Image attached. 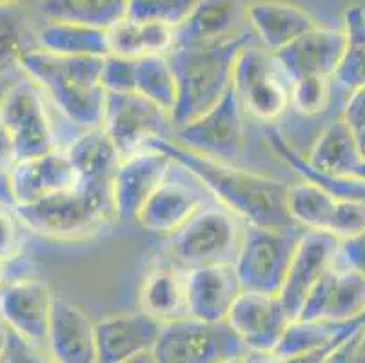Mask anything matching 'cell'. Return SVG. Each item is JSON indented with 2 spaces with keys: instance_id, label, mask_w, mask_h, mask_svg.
<instances>
[{
  "instance_id": "6da1fadb",
  "label": "cell",
  "mask_w": 365,
  "mask_h": 363,
  "mask_svg": "<svg viewBox=\"0 0 365 363\" xmlns=\"http://www.w3.org/2000/svg\"><path fill=\"white\" fill-rule=\"evenodd\" d=\"M148 145L168 153L218 200V204L235 213L245 224L282 231H305L291 218L287 209L289 185L280 180L207 158L171 138H155Z\"/></svg>"
},
{
  "instance_id": "7a4b0ae2",
  "label": "cell",
  "mask_w": 365,
  "mask_h": 363,
  "mask_svg": "<svg viewBox=\"0 0 365 363\" xmlns=\"http://www.w3.org/2000/svg\"><path fill=\"white\" fill-rule=\"evenodd\" d=\"M253 40L245 31L217 44L173 46L165 53L177 84V100L171 111L173 131L193 122L224 98L233 84L235 60Z\"/></svg>"
},
{
  "instance_id": "3957f363",
  "label": "cell",
  "mask_w": 365,
  "mask_h": 363,
  "mask_svg": "<svg viewBox=\"0 0 365 363\" xmlns=\"http://www.w3.org/2000/svg\"><path fill=\"white\" fill-rule=\"evenodd\" d=\"M102 60L104 56H68L31 48L21 55L19 68L73 124L91 129L102 126L104 118Z\"/></svg>"
},
{
  "instance_id": "277c9868",
  "label": "cell",
  "mask_w": 365,
  "mask_h": 363,
  "mask_svg": "<svg viewBox=\"0 0 365 363\" xmlns=\"http://www.w3.org/2000/svg\"><path fill=\"white\" fill-rule=\"evenodd\" d=\"M19 222L31 232L53 240H84L104 231L115 216L113 196L73 185L46 198L15 204Z\"/></svg>"
},
{
  "instance_id": "5b68a950",
  "label": "cell",
  "mask_w": 365,
  "mask_h": 363,
  "mask_svg": "<svg viewBox=\"0 0 365 363\" xmlns=\"http://www.w3.org/2000/svg\"><path fill=\"white\" fill-rule=\"evenodd\" d=\"M244 225L245 222L224 205H204L171 232L165 247L168 265L189 272L209 265L235 264Z\"/></svg>"
},
{
  "instance_id": "8992f818",
  "label": "cell",
  "mask_w": 365,
  "mask_h": 363,
  "mask_svg": "<svg viewBox=\"0 0 365 363\" xmlns=\"http://www.w3.org/2000/svg\"><path fill=\"white\" fill-rule=\"evenodd\" d=\"M291 84L277 55L260 42L253 40L240 49L231 88L244 113L265 122L278 118L291 106Z\"/></svg>"
},
{
  "instance_id": "52a82bcc",
  "label": "cell",
  "mask_w": 365,
  "mask_h": 363,
  "mask_svg": "<svg viewBox=\"0 0 365 363\" xmlns=\"http://www.w3.org/2000/svg\"><path fill=\"white\" fill-rule=\"evenodd\" d=\"M302 235L304 231L245 224L233 264L242 291L278 296Z\"/></svg>"
},
{
  "instance_id": "ba28073f",
  "label": "cell",
  "mask_w": 365,
  "mask_h": 363,
  "mask_svg": "<svg viewBox=\"0 0 365 363\" xmlns=\"http://www.w3.org/2000/svg\"><path fill=\"white\" fill-rule=\"evenodd\" d=\"M151 354L155 363H220L249 352L227 319L204 322L184 316L162 325Z\"/></svg>"
},
{
  "instance_id": "9c48e42d",
  "label": "cell",
  "mask_w": 365,
  "mask_h": 363,
  "mask_svg": "<svg viewBox=\"0 0 365 363\" xmlns=\"http://www.w3.org/2000/svg\"><path fill=\"white\" fill-rule=\"evenodd\" d=\"M42 95V89L24 75L9 84L0 98V122L11 135L19 160L58 149Z\"/></svg>"
},
{
  "instance_id": "30bf717a",
  "label": "cell",
  "mask_w": 365,
  "mask_h": 363,
  "mask_svg": "<svg viewBox=\"0 0 365 363\" xmlns=\"http://www.w3.org/2000/svg\"><path fill=\"white\" fill-rule=\"evenodd\" d=\"M102 128L117 149L128 158L155 138H168L173 133L171 115L138 93H106Z\"/></svg>"
},
{
  "instance_id": "8fae6325",
  "label": "cell",
  "mask_w": 365,
  "mask_h": 363,
  "mask_svg": "<svg viewBox=\"0 0 365 363\" xmlns=\"http://www.w3.org/2000/svg\"><path fill=\"white\" fill-rule=\"evenodd\" d=\"M168 138L207 158L220 162L237 158L244 145V109L233 88L217 106L184 128L173 131Z\"/></svg>"
},
{
  "instance_id": "7c38bea8",
  "label": "cell",
  "mask_w": 365,
  "mask_h": 363,
  "mask_svg": "<svg viewBox=\"0 0 365 363\" xmlns=\"http://www.w3.org/2000/svg\"><path fill=\"white\" fill-rule=\"evenodd\" d=\"M297 319L349 324L365 322V276L334 262L318 284L311 289Z\"/></svg>"
},
{
  "instance_id": "4fadbf2b",
  "label": "cell",
  "mask_w": 365,
  "mask_h": 363,
  "mask_svg": "<svg viewBox=\"0 0 365 363\" xmlns=\"http://www.w3.org/2000/svg\"><path fill=\"white\" fill-rule=\"evenodd\" d=\"M175 160L157 148L140 149L122 158L113 178V204L118 220H137L149 196L165 180Z\"/></svg>"
},
{
  "instance_id": "5bb4252c",
  "label": "cell",
  "mask_w": 365,
  "mask_h": 363,
  "mask_svg": "<svg viewBox=\"0 0 365 363\" xmlns=\"http://www.w3.org/2000/svg\"><path fill=\"white\" fill-rule=\"evenodd\" d=\"M173 168L138 215L137 222L145 231L171 235L207 205V196H211L207 189L180 164V175L173 176Z\"/></svg>"
},
{
  "instance_id": "9a60e30c",
  "label": "cell",
  "mask_w": 365,
  "mask_h": 363,
  "mask_svg": "<svg viewBox=\"0 0 365 363\" xmlns=\"http://www.w3.org/2000/svg\"><path fill=\"white\" fill-rule=\"evenodd\" d=\"M53 295L35 278H15L0 285V322L6 329L36 345H44Z\"/></svg>"
},
{
  "instance_id": "2e32d148",
  "label": "cell",
  "mask_w": 365,
  "mask_h": 363,
  "mask_svg": "<svg viewBox=\"0 0 365 363\" xmlns=\"http://www.w3.org/2000/svg\"><path fill=\"white\" fill-rule=\"evenodd\" d=\"M338 256V238L329 232L304 231L297 245L289 271L278 298L291 319H297L305 298L318 280L334 265Z\"/></svg>"
},
{
  "instance_id": "e0dca14e",
  "label": "cell",
  "mask_w": 365,
  "mask_h": 363,
  "mask_svg": "<svg viewBox=\"0 0 365 363\" xmlns=\"http://www.w3.org/2000/svg\"><path fill=\"white\" fill-rule=\"evenodd\" d=\"M227 324L247 352L271 354L291 324V316L277 295L244 291L229 312Z\"/></svg>"
},
{
  "instance_id": "ac0fdd59",
  "label": "cell",
  "mask_w": 365,
  "mask_h": 363,
  "mask_svg": "<svg viewBox=\"0 0 365 363\" xmlns=\"http://www.w3.org/2000/svg\"><path fill=\"white\" fill-rule=\"evenodd\" d=\"M162 322L145 311L108 316L95 324L98 363H128L151 352L162 331Z\"/></svg>"
},
{
  "instance_id": "d6986e66",
  "label": "cell",
  "mask_w": 365,
  "mask_h": 363,
  "mask_svg": "<svg viewBox=\"0 0 365 363\" xmlns=\"http://www.w3.org/2000/svg\"><path fill=\"white\" fill-rule=\"evenodd\" d=\"M345 49V33L340 29L313 28L291 44L274 51L291 82L300 78L333 80Z\"/></svg>"
},
{
  "instance_id": "ffe728a7",
  "label": "cell",
  "mask_w": 365,
  "mask_h": 363,
  "mask_svg": "<svg viewBox=\"0 0 365 363\" xmlns=\"http://www.w3.org/2000/svg\"><path fill=\"white\" fill-rule=\"evenodd\" d=\"M46 349L56 363H98L95 322L78 305L53 296Z\"/></svg>"
},
{
  "instance_id": "44dd1931",
  "label": "cell",
  "mask_w": 365,
  "mask_h": 363,
  "mask_svg": "<svg viewBox=\"0 0 365 363\" xmlns=\"http://www.w3.org/2000/svg\"><path fill=\"white\" fill-rule=\"evenodd\" d=\"M184 275L187 316L204 322H225L244 292L233 264L209 265Z\"/></svg>"
},
{
  "instance_id": "7402d4cb",
  "label": "cell",
  "mask_w": 365,
  "mask_h": 363,
  "mask_svg": "<svg viewBox=\"0 0 365 363\" xmlns=\"http://www.w3.org/2000/svg\"><path fill=\"white\" fill-rule=\"evenodd\" d=\"M9 176L15 204L36 202L76 184L75 168L68 153L61 148L35 158L19 160Z\"/></svg>"
},
{
  "instance_id": "603a6c76",
  "label": "cell",
  "mask_w": 365,
  "mask_h": 363,
  "mask_svg": "<svg viewBox=\"0 0 365 363\" xmlns=\"http://www.w3.org/2000/svg\"><path fill=\"white\" fill-rule=\"evenodd\" d=\"M247 20L240 0H198L187 19L173 29V46H205L245 33L240 24Z\"/></svg>"
},
{
  "instance_id": "cb8c5ba5",
  "label": "cell",
  "mask_w": 365,
  "mask_h": 363,
  "mask_svg": "<svg viewBox=\"0 0 365 363\" xmlns=\"http://www.w3.org/2000/svg\"><path fill=\"white\" fill-rule=\"evenodd\" d=\"M66 153L75 168L76 185L113 196V178L120 156L102 126L86 129Z\"/></svg>"
},
{
  "instance_id": "d4e9b609",
  "label": "cell",
  "mask_w": 365,
  "mask_h": 363,
  "mask_svg": "<svg viewBox=\"0 0 365 363\" xmlns=\"http://www.w3.org/2000/svg\"><path fill=\"white\" fill-rule=\"evenodd\" d=\"M245 16L258 42L273 53L317 28V20L311 13L278 0H255L245 8Z\"/></svg>"
},
{
  "instance_id": "484cf974",
  "label": "cell",
  "mask_w": 365,
  "mask_h": 363,
  "mask_svg": "<svg viewBox=\"0 0 365 363\" xmlns=\"http://www.w3.org/2000/svg\"><path fill=\"white\" fill-rule=\"evenodd\" d=\"M265 140H267L269 148L274 153V156L280 158L291 171L297 173L304 182H309V184L324 189V191L336 196V198L365 200L364 180L356 178V176H338L318 171V169H314L313 165L305 160V156H302L300 153L285 140V136L282 135L277 128L265 129Z\"/></svg>"
},
{
  "instance_id": "4316f807",
  "label": "cell",
  "mask_w": 365,
  "mask_h": 363,
  "mask_svg": "<svg viewBox=\"0 0 365 363\" xmlns=\"http://www.w3.org/2000/svg\"><path fill=\"white\" fill-rule=\"evenodd\" d=\"M305 160L322 173L354 176L358 165L364 162V156L344 118H338L320 133Z\"/></svg>"
},
{
  "instance_id": "83f0119b",
  "label": "cell",
  "mask_w": 365,
  "mask_h": 363,
  "mask_svg": "<svg viewBox=\"0 0 365 363\" xmlns=\"http://www.w3.org/2000/svg\"><path fill=\"white\" fill-rule=\"evenodd\" d=\"M38 48L68 56L109 55V33L106 29L89 28L71 22H53L42 26L36 33Z\"/></svg>"
},
{
  "instance_id": "f1b7e54d",
  "label": "cell",
  "mask_w": 365,
  "mask_h": 363,
  "mask_svg": "<svg viewBox=\"0 0 365 363\" xmlns=\"http://www.w3.org/2000/svg\"><path fill=\"white\" fill-rule=\"evenodd\" d=\"M361 325H365L364 319H356V322H349V324L291 319V324L287 325L280 342H278V345L271 354L280 356V358H289V356L334 347Z\"/></svg>"
},
{
  "instance_id": "f546056e",
  "label": "cell",
  "mask_w": 365,
  "mask_h": 363,
  "mask_svg": "<svg viewBox=\"0 0 365 363\" xmlns=\"http://www.w3.org/2000/svg\"><path fill=\"white\" fill-rule=\"evenodd\" d=\"M184 276V272L169 265L153 269L142 285V311L160 319L162 324L187 316Z\"/></svg>"
},
{
  "instance_id": "4dcf8cb0",
  "label": "cell",
  "mask_w": 365,
  "mask_h": 363,
  "mask_svg": "<svg viewBox=\"0 0 365 363\" xmlns=\"http://www.w3.org/2000/svg\"><path fill=\"white\" fill-rule=\"evenodd\" d=\"M108 33L109 55L142 58L165 55L173 48V29L162 24L124 19Z\"/></svg>"
},
{
  "instance_id": "1f68e13d",
  "label": "cell",
  "mask_w": 365,
  "mask_h": 363,
  "mask_svg": "<svg viewBox=\"0 0 365 363\" xmlns=\"http://www.w3.org/2000/svg\"><path fill=\"white\" fill-rule=\"evenodd\" d=\"M53 22H71L109 31L125 19V0H38Z\"/></svg>"
},
{
  "instance_id": "d6a6232c",
  "label": "cell",
  "mask_w": 365,
  "mask_h": 363,
  "mask_svg": "<svg viewBox=\"0 0 365 363\" xmlns=\"http://www.w3.org/2000/svg\"><path fill=\"white\" fill-rule=\"evenodd\" d=\"M336 202V196L304 180L302 184L289 185L287 191V209L291 218L305 231H329Z\"/></svg>"
},
{
  "instance_id": "836d02e7",
  "label": "cell",
  "mask_w": 365,
  "mask_h": 363,
  "mask_svg": "<svg viewBox=\"0 0 365 363\" xmlns=\"http://www.w3.org/2000/svg\"><path fill=\"white\" fill-rule=\"evenodd\" d=\"M345 49L334 82L347 91L365 86V13L353 6L345 13Z\"/></svg>"
},
{
  "instance_id": "e575fe53",
  "label": "cell",
  "mask_w": 365,
  "mask_h": 363,
  "mask_svg": "<svg viewBox=\"0 0 365 363\" xmlns=\"http://www.w3.org/2000/svg\"><path fill=\"white\" fill-rule=\"evenodd\" d=\"M135 93L171 115L177 100V84L168 56L149 55L137 58Z\"/></svg>"
},
{
  "instance_id": "d590c367",
  "label": "cell",
  "mask_w": 365,
  "mask_h": 363,
  "mask_svg": "<svg viewBox=\"0 0 365 363\" xmlns=\"http://www.w3.org/2000/svg\"><path fill=\"white\" fill-rule=\"evenodd\" d=\"M28 15L21 2L0 6V78L19 68L21 55L26 51Z\"/></svg>"
},
{
  "instance_id": "8d00e7d4",
  "label": "cell",
  "mask_w": 365,
  "mask_h": 363,
  "mask_svg": "<svg viewBox=\"0 0 365 363\" xmlns=\"http://www.w3.org/2000/svg\"><path fill=\"white\" fill-rule=\"evenodd\" d=\"M198 0H125V19L175 29L187 19Z\"/></svg>"
},
{
  "instance_id": "74e56055",
  "label": "cell",
  "mask_w": 365,
  "mask_h": 363,
  "mask_svg": "<svg viewBox=\"0 0 365 363\" xmlns=\"http://www.w3.org/2000/svg\"><path fill=\"white\" fill-rule=\"evenodd\" d=\"M333 80L300 78L291 84V106L304 116H314L329 104Z\"/></svg>"
},
{
  "instance_id": "f35d334b",
  "label": "cell",
  "mask_w": 365,
  "mask_h": 363,
  "mask_svg": "<svg viewBox=\"0 0 365 363\" xmlns=\"http://www.w3.org/2000/svg\"><path fill=\"white\" fill-rule=\"evenodd\" d=\"M137 58L106 55L102 60V86L106 93H135Z\"/></svg>"
},
{
  "instance_id": "ab89813d",
  "label": "cell",
  "mask_w": 365,
  "mask_h": 363,
  "mask_svg": "<svg viewBox=\"0 0 365 363\" xmlns=\"http://www.w3.org/2000/svg\"><path fill=\"white\" fill-rule=\"evenodd\" d=\"M0 363H56L44 345L26 342L6 329V342L0 352Z\"/></svg>"
},
{
  "instance_id": "60d3db41",
  "label": "cell",
  "mask_w": 365,
  "mask_h": 363,
  "mask_svg": "<svg viewBox=\"0 0 365 363\" xmlns=\"http://www.w3.org/2000/svg\"><path fill=\"white\" fill-rule=\"evenodd\" d=\"M341 118L354 135L361 151L365 148V86L349 91Z\"/></svg>"
},
{
  "instance_id": "b9f144b4",
  "label": "cell",
  "mask_w": 365,
  "mask_h": 363,
  "mask_svg": "<svg viewBox=\"0 0 365 363\" xmlns=\"http://www.w3.org/2000/svg\"><path fill=\"white\" fill-rule=\"evenodd\" d=\"M324 363H365V325L341 339Z\"/></svg>"
},
{
  "instance_id": "7bdbcfd3",
  "label": "cell",
  "mask_w": 365,
  "mask_h": 363,
  "mask_svg": "<svg viewBox=\"0 0 365 363\" xmlns=\"http://www.w3.org/2000/svg\"><path fill=\"white\" fill-rule=\"evenodd\" d=\"M338 262L365 276V231L338 240Z\"/></svg>"
},
{
  "instance_id": "ee69618b",
  "label": "cell",
  "mask_w": 365,
  "mask_h": 363,
  "mask_svg": "<svg viewBox=\"0 0 365 363\" xmlns=\"http://www.w3.org/2000/svg\"><path fill=\"white\" fill-rule=\"evenodd\" d=\"M16 249H19V240H16L15 222L4 209H0V260L15 258Z\"/></svg>"
},
{
  "instance_id": "f6af8a7d",
  "label": "cell",
  "mask_w": 365,
  "mask_h": 363,
  "mask_svg": "<svg viewBox=\"0 0 365 363\" xmlns=\"http://www.w3.org/2000/svg\"><path fill=\"white\" fill-rule=\"evenodd\" d=\"M19 162L15 151V144H13L11 135L8 133V129L4 128V124L0 122V173H11V169L15 168V164Z\"/></svg>"
},
{
  "instance_id": "bcb514c9",
  "label": "cell",
  "mask_w": 365,
  "mask_h": 363,
  "mask_svg": "<svg viewBox=\"0 0 365 363\" xmlns=\"http://www.w3.org/2000/svg\"><path fill=\"white\" fill-rule=\"evenodd\" d=\"M15 196H13L11 176L8 173H0V208H13Z\"/></svg>"
},
{
  "instance_id": "7dc6e473",
  "label": "cell",
  "mask_w": 365,
  "mask_h": 363,
  "mask_svg": "<svg viewBox=\"0 0 365 363\" xmlns=\"http://www.w3.org/2000/svg\"><path fill=\"white\" fill-rule=\"evenodd\" d=\"M244 363H278L277 356L262 354V352H249L244 358Z\"/></svg>"
},
{
  "instance_id": "c3c4849f",
  "label": "cell",
  "mask_w": 365,
  "mask_h": 363,
  "mask_svg": "<svg viewBox=\"0 0 365 363\" xmlns=\"http://www.w3.org/2000/svg\"><path fill=\"white\" fill-rule=\"evenodd\" d=\"M128 363H155V358H153L151 352H145V354L137 356V358L129 359Z\"/></svg>"
},
{
  "instance_id": "681fc988",
  "label": "cell",
  "mask_w": 365,
  "mask_h": 363,
  "mask_svg": "<svg viewBox=\"0 0 365 363\" xmlns=\"http://www.w3.org/2000/svg\"><path fill=\"white\" fill-rule=\"evenodd\" d=\"M8 265H9V260H0V285L6 284L4 280H6V272H8Z\"/></svg>"
},
{
  "instance_id": "f907efd6",
  "label": "cell",
  "mask_w": 365,
  "mask_h": 363,
  "mask_svg": "<svg viewBox=\"0 0 365 363\" xmlns=\"http://www.w3.org/2000/svg\"><path fill=\"white\" fill-rule=\"evenodd\" d=\"M354 176H356V178H360V180H364V182H365V160L361 162L360 165H358V169L354 171Z\"/></svg>"
},
{
  "instance_id": "816d5d0a",
  "label": "cell",
  "mask_w": 365,
  "mask_h": 363,
  "mask_svg": "<svg viewBox=\"0 0 365 363\" xmlns=\"http://www.w3.org/2000/svg\"><path fill=\"white\" fill-rule=\"evenodd\" d=\"M6 342V325L0 322V352H2V347H4Z\"/></svg>"
},
{
  "instance_id": "f5cc1de1",
  "label": "cell",
  "mask_w": 365,
  "mask_h": 363,
  "mask_svg": "<svg viewBox=\"0 0 365 363\" xmlns=\"http://www.w3.org/2000/svg\"><path fill=\"white\" fill-rule=\"evenodd\" d=\"M245 358V356H244ZM244 358H233V359H225V362H220V363H244Z\"/></svg>"
},
{
  "instance_id": "db71d44e",
  "label": "cell",
  "mask_w": 365,
  "mask_h": 363,
  "mask_svg": "<svg viewBox=\"0 0 365 363\" xmlns=\"http://www.w3.org/2000/svg\"><path fill=\"white\" fill-rule=\"evenodd\" d=\"M16 2H22V0H0V6H4V4H16Z\"/></svg>"
},
{
  "instance_id": "11a10c76",
  "label": "cell",
  "mask_w": 365,
  "mask_h": 363,
  "mask_svg": "<svg viewBox=\"0 0 365 363\" xmlns=\"http://www.w3.org/2000/svg\"><path fill=\"white\" fill-rule=\"evenodd\" d=\"M361 156H364V160H365V148L361 149Z\"/></svg>"
}]
</instances>
